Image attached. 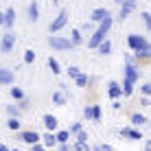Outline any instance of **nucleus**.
I'll use <instances>...</instances> for the list:
<instances>
[{
  "instance_id": "nucleus-1",
  "label": "nucleus",
  "mask_w": 151,
  "mask_h": 151,
  "mask_svg": "<svg viewBox=\"0 0 151 151\" xmlns=\"http://www.w3.org/2000/svg\"><path fill=\"white\" fill-rule=\"evenodd\" d=\"M140 77V70L136 68V64L132 61V57L125 59V83H123V90H125V96H129L134 92V83L138 81Z\"/></svg>"
},
{
  "instance_id": "nucleus-2",
  "label": "nucleus",
  "mask_w": 151,
  "mask_h": 151,
  "mask_svg": "<svg viewBox=\"0 0 151 151\" xmlns=\"http://www.w3.org/2000/svg\"><path fill=\"white\" fill-rule=\"evenodd\" d=\"M127 44H129V48H132L138 57H151V44L142 37V35L132 33V35L127 37Z\"/></svg>"
},
{
  "instance_id": "nucleus-3",
  "label": "nucleus",
  "mask_w": 151,
  "mask_h": 151,
  "mask_svg": "<svg viewBox=\"0 0 151 151\" xmlns=\"http://www.w3.org/2000/svg\"><path fill=\"white\" fill-rule=\"evenodd\" d=\"M112 22H114V18L110 15L107 20H103V22L99 24V29L94 31V35H92L90 40H88V46H90V48H99V46H101L103 42H105V35L110 33V29H112Z\"/></svg>"
},
{
  "instance_id": "nucleus-4",
  "label": "nucleus",
  "mask_w": 151,
  "mask_h": 151,
  "mask_svg": "<svg viewBox=\"0 0 151 151\" xmlns=\"http://www.w3.org/2000/svg\"><path fill=\"white\" fill-rule=\"evenodd\" d=\"M48 44L53 46L55 50H70L72 46V40H66V37H59V35H50L48 37Z\"/></svg>"
},
{
  "instance_id": "nucleus-5",
  "label": "nucleus",
  "mask_w": 151,
  "mask_h": 151,
  "mask_svg": "<svg viewBox=\"0 0 151 151\" xmlns=\"http://www.w3.org/2000/svg\"><path fill=\"white\" fill-rule=\"evenodd\" d=\"M66 24H68V13H66V11H59V15H57L53 22L48 24V31H50V33H57V31H61Z\"/></svg>"
},
{
  "instance_id": "nucleus-6",
  "label": "nucleus",
  "mask_w": 151,
  "mask_h": 151,
  "mask_svg": "<svg viewBox=\"0 0 151 151\" xmlns=\"http://www.w3.org/2000/svg\"><path fill=\"white\" fill-rule=\"evenodd\" d=\"M13 44H15V35L11 33V31H7V33L2 35V44H0V50H2L4 55H7V53H11Z\"/></svg>"
},
{
  "instance_id": "nucleus-7",
  "label": "nucleus",
  "mask_w": 151,
  "mask_h": 151,
  "mask_svg": "<svg viewBox=\"0 0 151 151\" xmlns=\"http://www.w3.org/2000/svg\"><path fill=\"white\" fill-rule=\"evenodd\" d=\"M136 9V0H123V4H121V11H118V20H125L129 13Z\"/></svg>"
},
{
  "instance_id": "nucleus-8",
  "label": "nucleus",
  "mask_w": 151,
  "mask_h": 151,
  "mask_svg": "<svg viewBox=\"0 0 151 151\" xmlns=\"http://www.w3.org/2000/svg\"><path fill=\"white\" fill-rule=\"evenodd\" d=\"M83 116L99 123V121H101V105H88L86 110H83Z\"/></svg>"
},
{
  "instance_id": "nucleus-9",
  "label": "nucleus",
  "mask_w": 151,
  "mask_h": 151,
  "mask_svg": "<svg viewBox=\"0 0 151 151\" xmlns=\"http://www.w3.org/2000/svg\"><path fill=\"white\" fill-rule=\"evenodd\" d=\"M107 92H110L112 99H121V96H125V90L121 88V83H118V81H110V83H107Z\"/></svg>"
},
{
  "instance_id": "nucleus-10",
  "label": "nucleus",
  "mask_w": 151,
  "mask_h": 151,
  "mask_svg": "<svg viewBox=\"0 0 151 151\" xmlns=\"http://www.w3.org/2000/svg\"><path fill=\"white\" fill-rule=\"evenodd\" d=\"M20 140H24L27 145H31V147H33V145H37L42 138H40L37 132H22V134H20Z\"/></svg>"
},
{
  "instance_id": "nucleus-11",
  "label": "nucleus",
  "mask_w": 151,
  "mask_h": 151,
  "mask_svg": "<svg viewBox=\"0 0 151 151\" xmlns=\"http://www.w3.org/2000/svg\"><path fill=\"white\" fill-rule=\"evenodd\" d=\"M110 11H107V9H94V11H92V15H90V20H92V22H99V24H101L103 22V20H107V18H110Z\"/></svg>"
},
{
  "instance_id": "nucleus-12",
  "label": "nucleus",
  "mask_w": 151,
  "mask_h": 151,
  "mask_svg": "<svg viewBox=\"0 0 151 151\" xmlns=\"http://www.w3.org/2000/svg\"><path fill=\"white\" fill-rule=\"evenodd\" d=\"M13 24H15V11H13V9H7L4 15H2V27L4 29H11Z\"/></svg>"
},
{
  "instance_id": "nucleus-13",
  "label": "nucleus",
  "mask_w": 151,
  "mask_h": 151,
  "mask_svg": "<svg viewBox=\"0 0 151 151\" xmlns=\"http://www.w3.org/2000/svg\"><path fill=\"white\" fill-rule=\"evenodd\" d=\"M121 134H123L125 138H132V140H142L140 132H138V129H134V127H123V129H121Z\"/></svg>"
},
{
  "instance_id": "nucleus-14",
  "label": "nucleus",
  "mask_w": 151,
  "mask_h": 151,
  "mask_svg": "<svg viewBox=\"0 0 151 151\" xmlns=\"http://www.w3.org/2000/svg\"><path fill=\"white\" fill-rule=\"evenodd\" d=\"M0 83H2V86H11V83H13V72L9 68L0 70Z\"/></svg>"
},
{
  "instance_id": "nucleus-15",
  "label": "nucleus",
  "mask_w": 151,
  "mask_h": 151,
  "mask_svg": "<svg viewBox=\"0 0 151 151\" xmlns=\"http://www.w3.org/2000/svg\"><path fill=\"white\" fill-rule=\"evenodd\" d=\"M44 127L48 129V132H55L57 129V118L53 116V114H46L44 116Z\"/></svg>"
},
{
  "instance_id": "nucleus-16",
  "label": "nucleus",
  "mask_w": 151,
  "mask_h": 151,
  "mask_svg": "<svg viewBox=\"0 0 151 151\" xmlns=\"http://www.w3.org/2000/svg\"><path fill=\"white\" fill-rule=\"evenodd\" d=\"M37 18H40V7H37V2H31L29 4V20L37 22Z\"/></svg>"
},
{
  "instance_id": "nucleus-17",
  "label": "nucleus",
  "mask_w": 151,
  "mask_h": 151,
  "mask_svg": "<svg viewBox=\"0 0 151 151\" xmlns=\"http://www.w3.org/2000/svg\"><path fill=\"white\" fill-rule=\"evenodd\" d=\"M70 136H72L70 129H61V132H57V142H59V145H66V142L70 140Z\"/></svg>"
},
{
  "instance_id": "nucleus-18",
  "label": "nucleus",
  "mask_w": 151,
  "mask_h": 151,
  "mask_svg": "<svg viewBox=\"0 0 151 151\" xmlns=\"http://www.w3.org/2000/svg\"><path fill=\"white\" fill-rule=\"evenodd\" d=\"M42 140H44L46 147H55V145H57V134L48 132V134H44V138H42Z\"/></svg>"
},
{
  "instance_id": "nucleus-19",
  "label": "nucleus",
  "mask_w": 151,
  "mask_h": 151,
  "mask_svg": "<svg viewBox=\"0 0 151 151\" xmlns=\"http://www.w3.org/2000/svg\"><path fill=\"white\" fill-rule=\"evenodd\" d=\"M70 35H72L70 40H72V44H75V46H77V44H81V42H83V33H81V29H75V31H72Z\"/></svg>"
},
{
  "instance_id": "nucleus-20",
  "label": "nucleus",
  "mask_w": 151,
  "mask_h": 151,
  "mask_svg": "<svg viewBox=\"0 0 151 151\" xmlns=\"http://www.w3.org/2000/svg\"><path fill=\"white\" fill-rule=\"evenodd\" d=\"M96 50H99L101 55H110V50H112V42H110V40H105V42H103V44L99 46Z\"/></svg>"
},
{
  "instance_id": "nucleus-21",
  "label": "nucleus",
  "mask_w": 151,
  "mask_h": 151,
  "mask_svg": "<svg viewBox=\"0 0 151 151\" xmlns=\"http://www.w3.org/2000/svg\"><path fill=\"white\" fill-rule=\"evenodd\" d=\"M48 68L53 70V75H59V72H61L59 70V61H57L55 57H48Z\"/></svg>"
},
{
  "instance_id": "nucleus-22",
  "label": "nucleus",
  "mask_w": 151,
  "mask_h": 151,
  "mask_svg": "<svg viewBox=\"0 0 151 151\" xmlns=\"http://www.w3.org/2000/svg\"><path fill=\"white\" fill-rule=\"evenodd\" d=\"M53 103H57V105H66V96H64V92H55V94H53Z\"/></svg>"
},
{
  "instance_id": "nucleus-23",
  "label": "nucleus",
  "mask_w": 151,
  "mask_h": 151,
  "mask_svg": "<svg viewBox=\"0 0 151 151\" xmlns=\"http://www.w3.org/2000/svg\"><path fill=\"white\" fill-rule=\"evenodd\" d=\"M140 18H142V22H145V27H147V31L151 33V13L142 11V13H140Z\"/></svg>"
},
{
  "instance_id": "nucleus-24",
  "label": "nucleus",
  "mask_w": 151,
  "mask_h": 151,
  "mask_svg": "<svg viewBox=\"0 0 151 151\" xmlns=\"http://www.w3.org/2000/svg\"><path fill=\"white\" fill-rule=\"evenodd\" d=\"M72 151H92V149H90V145H88V142H79V140H77L75 147H72Z\"/></svg>"
},
{
  "instance_id": "nucleus-25",
  "label": "nucleus",
  "mask_w": 151,
  "mask_h": 151,
  "mask_svg": "<svg viewBox=\"0 0 151 151\" xmlns=\"http://www.w3.org/2000/svg\"><path fill=\"white\" fill-rule=\"evenodd\" d=\"M145 123H147V118L142 114H134L132 116V125H145Z\"/></svg>"
},
{
  "instance_id": "nucleus-26",
  "label": "nucleus",
  "mask_w": 151,
  "mask_h": 151,
  "mask_svg": "<svg viewBox=\"0 0 151 151\" xmlns=\"http://www.w3.org/2000/svg\"><path fill=\"white\" fill-rule=\"evenodd\" d=\"M7 114H9L11 118H20V110H18L15 105H7Z\"/></svg>"
},
{
  "instance_id": "nucleus-27",
  "label": "nucleus",
  "mask_w": 151,
  "mask_h": 151,
  "mask_svg": "<svg viewBox=\"0 0 151 151\" xmlns=\"http://www.w3.org/2000/svg\"><path fill=\"white\" fill-rule=\"evenodd\" d=\"M11 96L18 99V101H24V92L20 90V88H11Z\"/></svg>"
},
{
  "instance_id": "nucleus-28",
  "label": "nucleus",
  "mask_w": 151,
  "mask_h": 151,
  "mask_svg": "<svg viewBox=\"0 0 151 151\" xmlns=\"http://www.w3.org/2000/svg\"><path fill=\"white\" fill-rule=\"evenodd\" d=\"M75 83H77L79 88H86V86H88V75H79V77L75 79Z\"/></svg>"
},
{
  "instance_id": "nucleus-29",
  "label": "nucleus",
  "mask_w": 151,
  "mask_h": 151,
  "mask_svg": "<svg viewBox=\"0 0 151 151\" xmlns=\"http://www.w3.org/2000/svg\"><path fill=\"white\" fill-rule=\"evenodd\" d=\"M35 61V50H27L24 53V64H33Z\"/></svg>"
},
{
  "instance_id": "nucleus-30",
  "label": "nucleus",
  "mask_w": 151,
  "mask_h": 151,
  "mask_svg": "<svg viewBox=\"0 0 151 151\" xmlns=\"http://www.w3.org/2000/svg\"><path fill=\"white\" fill-rule=\"evenodd\" d=\"M7 127L15 132V129H20V121H18V118H9V121H7Z\"/></svg>"
},
{
  "instance_id": "nucleus-31",
  "label": "nucleus",
  "mask_w": 151,
  "mask_h": 151,
  "mask_svg": "<svg viewBox=\"0 0 151 151\" xmlns=\"http://www.w3.org/2000/svg\"><path fill=\"white\" fill-rule=\"evenodd\" d=\"M68 75L72 77V79H77V77H79V75H81V70H79V68H77V66H70V68H68Z\"/></svg>"
},
{
  "instance_id": "nucleus-32",
  "label": "nucleus",
  "mask_w": 151,
  "mask_h": 151,
  "mask_svg": "<svg viewBox=\"0 0 151 151\" xmlns=\"http://www.w3.org/2000/svg\"><path fill=\"white\" fill-rule=\"evenodd\" d=\"M81 33H86V35H90V37H92V35H94V33H92V24H83V27H81Z\"/></svg>"
},
{
  "instance_id": "nucleus-33",
  "label": "nucleus",
  "mask_w": 151,
  "mask_h": 151,
  "mask_svg": "<svg viewBox=\"0 0 151 151\" xmlns=\"http://www.w3.org/2000/svg\"><path fill=\"white\" fill-rule=\"evenodd\" d=\"M79 132H83L81 123H75V125H72V127H70V134H75V136H77V134H79Z\"/></svg>"
},
{
  "instance_id": "nucleus-34",
  "label": "nucleus",
  "mask_w": 151,
  "mask_h": 151,
  "mask_svg": "<svg viewBox=\"0 0 151 151\" xmlns=\"http://www.w3.org/2000/svg\"><path fill=\"white\" fill-rule=\"evenodd\" d=\"M140 92H142L145 96H151V83H145V86L140 88Z\"/></svg>"
},
{
  "instance_id": "nucleus-35",
  "label": "nucleus",
  "mask_w": 151,
  "mask_h": 151,
  "mask_svg": "<svg viewBox=\"0 0 151 151\" xmlns=\"http://www.w3.org/2000/svg\"><path fill=\"white\" fill-rule=\"evenodd\" d=\"M77 140H79V142H88V134L86 132H79V134H77Z\"/></svg>"
},
{
  "instance_id": "nucleus-36",
  "label": "nucleus",
  "mask_w": 151,
  "mask_h": 151,
  "mask_svg": "<svg viewBox=\"0 0 151 151\" xmlns=\"http://www.w3.org/2000/svg\"><path fill=\"white\" fill-rule=\"evenodd\" d=\"M31 151H46V145L37 142V145H33V149H31Z\"/></svg>"
},
{
  "instance_id": "nucleus-37",
  "label": "nucleus",
  "mask_w": 151,
  "mask_h": 151,
  "mask_svg": "<svg viewBox=\"0 0 151 151\" xmlns=\"http://www.w3.org/2000/svg\"><path fill=\"white\" fill-rule=\"evenodd\" d=\"M59 151H70V145L66 142V145H59Z\"/></svg>"
},
{
  "instance_id": "nucleus-38",
  "label": "nucleus",
  "mask_w": 151,
  "mask_h": 151,
  "mask_svg": "<svg viewBox=\"0 0 151 151\" xmlns=\"http://www.w3.org/2000/svg\"><path fill=\"white\" fill-rule=\"evenodd\" d=\"M0 151H11V149H9L7 145H2V147H0Z\"/></svg>"
},
{
  "instance_id": "nucleus-39",
  "label": "nucleus",
  "mask_w": 151,
  "mask_h": 151,
  "mask_svg": "<svg viewBox=\"0 0 151 151\" xmlns=\"http://www.w3.org/2000/svg\"><path fill=\"white\" fill-rule=\"evenodd\" d=\"M145 151H151V140H149V142H147V149H145Z\"/></svg>"
},
{
  "instance_id": "nucleus-40",
  "label": "nucleus",
  "mask_w": 151,
  "mask_h": 151,
  "mask_svg": "<svg viewBox=\"0 0 151 151\" xmlns=\"http://www.w3.org/2000/svg\"><path fill=\"white\" fill-rule=\"evenodd\" d=\"M94 151H105V149H103V147H94Z\"/></svg>"
},
{
  "instance_id": "nucleus-41",
  "label": "nucleus",
  "mask_w": 151,
  "mask_h": 151,
  "mask_svg": "<svg viewBox=\"0 0 151 151\" xmlns=\"http://www.w3.org/2000/svg\"><path fill=\"white\" fill-rule=\"evenodd\" d=\"M116 2H118V4H123V0H116Z\"/></svg>"
},
{
  "instance_id": "nucleus-42",
  "label": "nucleus",
  "mask_w": 151,
  "mask_h": 151,
  "mask_svg": "<svg viewBox=\"0 0 151 151\" xmlns=\"http://www.w3.org/2000/svg\"><path fill=\"white\" fill-rule=\"evenodd\" d=\"M15 151H18V149H15Z\"/></svg>"
}]
</instances>
